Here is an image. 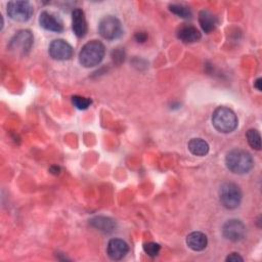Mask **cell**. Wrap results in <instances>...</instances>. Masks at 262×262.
I'll return each mask as SVG.
<instances>
[{
    "label": "cell",
    "instance_id": "6da1fadb",
    "mask_svg": "<svg viewBox=\"0 0 262 262\" xmlns=\"http://www.w3.org/2000/svg\"><path fill=\"white\" fill-rule=\"evenodd\" d=\"M225 165L227 169L234 174H245L252 170L254 161L248 151L234 148L226 154Z\"/></svg>",
    "mask_w": 262,
    "mask_h": 262
},
{
    "label": "cell",
    "instance_id": "7a4b0ae2",
    "mask_svg": "<svg viewBox=\"0 0 262 262\" xmlns=\"http://www.w3.org/2000/svg\"><path fill=\"white\" fill-rule=\"evenodd\" d=\"M104 54V45L98 40H91L81 48L79 52V61L85 68H92L101 62Z\"/></svg>",
    "mask_w": 262,
    "mask_h": 262
},
{
    "label": "cell",
    "instance_id": "3957f363",
    "mask_svg": "<svg viewBox=\"0 0 262 262\" xmlns=\"http://www.w3.org/2000/svg\"><path fill=\"white\" fill-rule=\"evenodd\" d=\"M237 117L232 110L226 106H218L212 115L214 128L221 133H230L237 127Z\"/></svg>",
    "mask_w": 262,
    "mask_h": 262
},
{
    "label": "cell",
    "instance_id": "277c9868",
    "mask_svg": "<svg viewBox=\"0 0 262 262\" xmlns=\"http://www.w3.org/2000/svg\"><path fill=\"white\" fill-rule=\"evenodd\" d=\"M34 36L29 30H20L13 35L8 44V49L17 55H27L32 49Z\"/></svg>",
    "mask_w": 262,
    "mask_h": 262
},
{
    "label": "cell",
    "instance_id": "5b68a950",
    "mask_svg": "<svg viewBox=\"0 0 262 262\" xmlns=\"http://www.w3.org/2000/svg\"><path fill=\"white\" fill-rule=\"evenodd\" d=\"M219 199L226 209H235L242 201L241 188L233 182H225L220 186Z\"/></svg>",
    "mask_w": 262,
    "mask_h": 262
},
{
    "label": "cell",
    "instance_id": "8992f818",
    "mask_svg": "<svg viewBox=\"0 0 262 262\" xmlns=\"http://www.w3.org/2000/svg\"><path fill=\"white\" fill-rule=\"evenodd\" d=\"M100 36L106 40H115L122 36L123 27L119 18L113 15H106L98 24Z\"/></svg>",
    "mask_w": 262,
    "mask_h": 262
},
{
    "label": "cell",
    "instance_id": "52a82bcc",
    "mask_svg": "<svg viewBox=\"0 0 262 262\" xmlns=\"http://www.w3.org/2000/svg\"><path fill=\"white\" fill-rule=\"evenodd\" d=\"M7 14L15 21H27L33 14V6L29 1H10L7 4Z\"/></svg>",
    "mask_w": 262,
    "mask_h": 262
},
{
    "label": "cell",
    "instance_id": "ba28073f",
    "mask_svg": "<svg viewBox=\"0 0 262 262\" xmlns=\"http://www.w3.org/2000/svg\"><path fill=\"white\" fill-rule=\"evenodd\" d=\"M247 232L246 225L237 219H230L223 224V236L231 242H239L245 238Z\"/></svg>",
    "mask_w": 262,
    "mask_h": 262
},
{
    "label": "cell",
    "instance_id": "9c48e42d",
    "mask_svg": "<svg viewBox=\"0 0 262 262\" xmlns=\"http://www.w3.org/2000/svg\"><path fill=\"white\" fill-rule=\"evenodd\" d=\"M49 55L55 60H68L73 56L72 46L62 39L53 40L48 49Z\"/></svg>",
    "mask_w": 262,
    "mask_h": 262
},
{
    "label": "cell",
    "instance_id": "30bf717a",
    "mask_svg": "<svg viewBox=\"0 0 262 262\" xmlns=\"http://www.w3.org/2000/svg\"><path fill=\"white\" fill-rule=\"evenodd\" d=\"M129 251L128 244L121 239V238H112L110 239L107 247H106V253L107 256L112 260H121L123 259Z\"/></svg>",
    "mask_w": 262,
    "mask_h": 262
},
{
    "label": "cell",
    "instance_id": "8fae6325",
    "mask_svg": "<svg viewBox=\"0 0 262 262\" xmlns=\"http://www.w3.org/2000/svg\"><path fill=\"white\" fill-rule=\"evenodd\" d=\"M39 24L40 26L51 32L59 33L63 31V25L62 21L53 13L49 11H42L39 15Z\"/></svg>",
    "mask_w": 262,
    "mask_h": 262
},
{
    "label": "cell",
    "instance_id": "7c38bea8",
    "mask_svg": "<svg viewBox=\"0 0 262 262\" xmlns=\"http://www.w3.org/2000/svg\"><path fill=\"white\" fill-rule=\"evenodd\" d=\"M72 29L79 38L84 37L87 33V21L85 13L81 8H76L72 12Z\"/></svg>",
    "mask_w": 262,
    "mask_h": 262
},
{
    "label": "cell",
    "instance_id": "4fadbf2b",
    "mask_svg": "<svg viewBox=\"0 0 262 262\" xmlns=\"http://www.w3.org/2000/svg\"><path fill=\"white\" fill-rule=\"evenodd\" d=\"M177 37L179 40H181L184 43H193V42L199 41L201 39L202 35L195 27L189 26V25H184L178 29Z\"/></svg>",
    "mask_w": 262,
    "mask_h": 262
},
{
    "label": "cell",
    "instance_id": "5bb4252c",
    "mask_svg": "<svg viewBox=\"0 0 262 262\" xmlns=\"http://www.w3.org/2000/svg\"><path fill=\"white\" fill-rule=\"evenodd\" d=\"M90 225L102 232H112L116 229L117 223L114 219L105 216H95L89 221Z\"/></svg>",
    "mask_w": 262,
    "mask_h": 262
},
{
    "label": "cell",
    "instance_id": "9a60e30c",
    "mask_svg": "<svg viewBox=\"0 0 262 262\" xmlns=\"http://www.w3.org/2000/svg\"><path fill=\"white\" fill-rule=\"evenodd\" d=\"M208 244V238L205 233L200 231L190 232L186 236V245L193 251H203Z\"/></svg>",
    "mask_w": 262,
    "mask_h": 262
},
{
    "label": "cell",
    "instance_id": "2e32d148",
    "mask_svg": "<svg viewBox=\"0 0 262 262\" xmlns=\"http://www.w3.org/2000/svg\"><path fill=\"white\" fill-rule=\"evenodd\" d=\"M199 23L205 33H210L217 26L218 19L215 16V14H213L211 11L203 9L199 13Z\"/></svg>",
    "mask_w": 262,
    "mask_h": 262
},
{
    "label": "cell",
    "instance_id": "e0dca14e",
    "mask_svg": "<svg viewBox=\"0 0 262 262\" xmlns=\"http://www.w3.org/2000/svg\"><path fill=\"white\" fill-rule=\"evenodd\" d=\"M187 147L189 151L198 157L206 156L209 151V144L202 138H192L188 141Z\"/></svg>",
    "mask_w": 262,
    "mask_h": 262
},
{
    "label": "cell",
    "instance_id": "ac0fdd59",
    "mask_svg": "<svg viewBox=\"0 0 262 262\" xmlns=\"http://www.w3.org/2000/svg\"><path fill=\"white\" fill-rule=\"evenodd\" d=\"M246 138L249 143V145L256 149L260 150L261 149V136L258 130L256 129H249L246 133Z\"/></svg>",
    "mask_w": 262,
    "mask_h": 262
},
{
    "label": "cell",
    "instance_id": "d6986e66",
    "mask_svg": "<svg viewBox=\"0 0 262 262\" xmlns=\"http://www.w3.org/2000/svg\"><path fill=\"white\" fill-rule=\"evenodd\" d=\"M169 9L174 14L182 17V18H190L191 17V11L188 7L182 5V4H170Z\"/></svg>",
    "mask_w": 262,
    "mask_h": 262
},
{
    "label": "cell",
    "instance_id": "ffe728a7",
    "mask_svg": "<svg viewBox=\"0 0 262 262\" xmlns=\"http://www.w3.org/2000/svg\"><path fill=\"white\" fill-rule=\"evenodd\" d=\"M73 104L78 108V110H86L90 106L91 104V99L88 97L80 96V95H74L72 97Z\"/></svg>",
    "mask_w": 262,
    "mask_h": 262
},
{
    "label": "cell",
    "instance_id": "44dd1931",
    "mask_svg": "<svg viewBox=\"0 0 262 262\" xmlns=\"http://www.w3.org/2000/svg\"><path fill=\"white\" fill-rule=\"evenodd\" d=\"M143 250L144 252L150 256V257H156L158 256L160 250H161V246L157 243H154V242H149V243H146L144 244L143 246Z\"/></svg>",
    "mask_w": 262,
    "mask_h": 262
},
{
    "label": "cell",
    "instance_id": "7402d4cb",
    "mask_svg": "<svg viewBox=\"0 0 262 262\" xmlns=\"http://www.w3.org/2000/svg\"><path fill=\"white\" fill-rule=\"evenodd\" d=\"M124 56H125V54H124V51H123V50L117 49V50H114V51H113V59H114L115 61H118L119 63L124 60Z\"/></svg>",
    "mask_w": 262,
    "mask_h": 262
},
{
    "label": "cell",
    "instance_id": "603a6c76",
    "mask_svg": "<svg viewBox=\"0 0 262 262\" xmlns=\"http://www.w3.org/2000/svg\"><path fill=\"white\" fill-rule=\"evenodd\" d=\"M243 257H241L237 253H231L226 257L227 262H237V261H243Z\"/></svg>",
    "mask_w": 262,
    "mask_h": 262
},
{
    "label": "cell",
    "instance_id": "cb8c5ba5",
    "mask_svg": "<svg viewBox=\"0 0 262 262\" xmlns=\"http://www.w3.org/2000/svg\"><path fill=\"white\" fill-rule=\"evenodd\" d=\"M135 39H136V41H137V42L142 43V42L146 41V39H147V35H146V33H145V32H138V33H136V34H135Z\"/></svg>",
    "mask_w": 262,
    "mask_h": 262
},
{
    "label": "cell",
    "instance_id": "d4e9b609",
    "mask_svg": "<svg viewBox=\"0 0 262 262\" xmlns=\"http://www.w3.org/2000/svg\"><path fill=\"white\" fill-rule=\"evenodd\" d=\"M262 81V79L261 78H258L256 81H255V83H254V87L255 88H257V90L258 91H261L262 90V87H261V82Z\"/></svg>",
    "mask_w": 262,
    "mask_h": 262
}]
</instances>
